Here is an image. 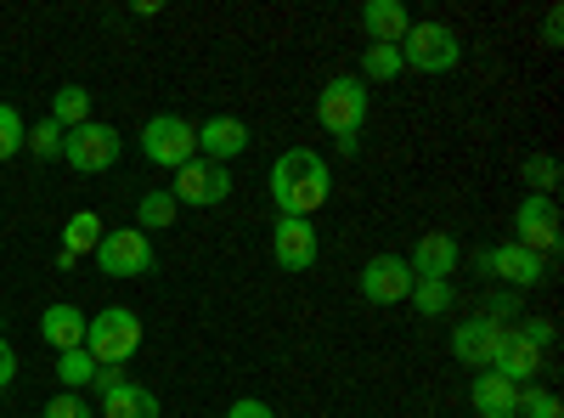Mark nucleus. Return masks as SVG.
Listing matches in <instances>:
<instances>
[{
  "instance_id": "9",
  "label": "nucleus",
  "mask_w": 564,
  "mask_h": 418,
  "mask_svg": "<svg viewBox=\"0 0 564 418\" xmlns=\"http://www.w3.org/2000/svg\"><path fill=\"white\" fill-rule=\"evenodd\" d=\"M513 340V322H491V317H463L457 329H452V356L463 362V367H497V356H502V345Z\"/></svg>"
},
{
  "instance_id": "7",
  "label": "nucleus",
  "mask_w": 564,
  "mask_h": 418,
  "mask_svg": "<svg viewBox=\"0 0 564 418\" xmlns=\"http://www.w3.org/2000/svg\"><path fill=\"white\" fill-rule=\"evenodd\" d=\"M463 63V40L457 29L446 23H412L406 40H401V68H417V74H452Z\"/></svg>"
},
{
  "instance_id": "8",
  "label": "nucleus",
  "mask_w": 564,
  "mask_h": 418,
  "mask_svg": "<svg viewBox=\"0 0 564 418\" xmlns=\"http://www.w3.org/2000/svg\"><path fill=\"white\" fill-rule=\"evenodd\" d=\"M119 153H124V136L102 119H85L79 130L63 136V164H74L79 175H108L119 164Z\"/></svg>"
},
{
  "instance_id": "3",
  "label": "nucleus",
  "mask_w": 564,
  "mask_h": 418,
  "mask_svg": "<svg viewBox=\"0 0 564 418\" xmlns=\"http://www.w3.org/2000/svg\"><path fill=\"white\" fill-rule=\"evenodd\" d=\"M367 108H372V90L356 74H334L316 90V119H322V130L334 136V142H339V136H361Z\"/></svg>"
},
{
  "instance_id": "36",
  "label": "nucleus",
  "mask_w": 564,
  "mask_h": 418,
  "mask_svg": "<svg viewBox=\"0 0 564 418\" xmlns=\"http://www.w3.org/2000/svg\"><path fill=\"white\" fill-rule=\"evenodd\" d=\"M119 385H124V367H97V379H90V390H97V401H102V396H113Z\"/></svg>"
},
{
  "instance_id": "26",
  "label": "nucleus",
  "mask_w": 564,
  "mask_h": 418,
  "mask_svg": "<svg viewBox=\"0 0 564 418\" xmlns=\"http://www.w3.org/2000/svg\"><path fill=\"white\" fill-rule=\"evenodd\" d=\"M520 175H525L531 199H553V193H558V181H564V170H558L553 153H531V159L520 164Z\"/></svg>"
},
{
  "instance_id": "2",
  "label": "nucleus",
  "mask_w": 564,
  "mask_h": 418,
  "mask_svg": "<svg viewBox=\"0 0 564 418\" xmlns=\"http://www.w3.org/2000/svg\"><path fill=\"white\" fill-rule=\"evenodd\" d=\"M85 351L97 356V367H124L141 351V317L130 306H108L85 322Z\"/></svg>"
},
{
  "instance_id": "22",
  "label": "nucleus",
  "mask_w": 564,
  "mask_h": 418,
  "mask_svg": "<svg viewBox=\"0 0 564 418\" xmlns=\"http://www.w3.org/2000/svg\"><path fill=\"white\" fill-rule=\"evenodd\" d=\"M52 125H63V130H79L85 119H90V90L85 85H63V90H52V114H45Z\"/></svg>"
},
{
  "instance_id": "32",
  "label": "nucleus",
  "mask_w": 564,
  "mask_h": 418,
  "mask_svg": "<svg viewBox=\"0 0 564 418\" xmlns=\"http://www.w3.org/2000/svg\"><path fill=\"white\" fill-rule=\"evenodd\" d=\"M513 329H520V340H525V345H536L542 356H547V351L558 345V329H553L547 317H525V322H513Z\"/></svg>"
},
{
  "instance_id": "29",
  "label": "nucleus",
  "mask_w": 564,
  "mask_h": 418,
  "mask_svg": "<svg viewBox=\"0 0 564 418\" xmlns=\"http://www.w3.org/2000/svg\"><path fill=\"white\" fill-rule=\"evenodd\" d=\"M513 418H564V401L553 390H542V385H525L520 390V412Z\"/></svg>"
},
{
  "instance_id": "5",
  "label": "nucleus",
  "mask_w": 564,
  "mask_h": 418,
  "mask_svg": "<svg viewBox=\"0 0 564 418\" xmlns=\"http://www.w3.org/2000/svg\"><path fill=\"white\" fill-rule=\"evenodd\" d=\"M153 260H159V249H153V238L141 226H108L102 244H97V266H102V277H113V283L148 277Z\"/></svg>"
},
{
  "instance_id": "33",
  "label": "nucleus",
  "mask_w": 564,
  "mask_h": 418,
  "mask_svg": "<svg viewBox=\"0 0 564 418\" xmlns=\"http://www.w3.org/2000/svg\"><path fill=\"white\" fill-rule=\"evenodd\" d=\"M480 317H491V322H508V317H520V294L513 289H497L491 300H486V311Z\"/></svg>"
},
{
  "instance_id": "12",
  "label": "nucleus",
  "mask_w": 564,
  "mask_h": 418,
  "mask_svg": "<svg viewBox=\"0 0 564 418\" xmlns=\"http://www.w3.org/2000/svg\"><path fill=\"white\" fill-rule=\"evenodd\" d=\"M513 244L531 249V255H542V260H553V255H558V204L525 193V204L513 210Z\"/></svg>"
},
{
  "instance_id": "21",
  "label": "nucleus",
  "mask_w": 564,
  "mask_h": 418,
  "mask_svg": "<svg viewBox=\"0 0 564 418\" xmlns=\"http://www.w3.org/2000/svg\"><path fill=\"white\" fill-rule=\"evenodd\" d=\"M102 215L97 210H79V215H68V226H63V249L79 260V255H97V244H102Z\"/></svg>"
},
{
  "instance_id": "28",
  "label": "nucleus",
  "mask_w": 564,
  "mask_h": 418,
  "mask_svg": "<svg viewBox=\"0 0 564 418\" xmlns=\"http://www.w3.org/2000/svg\"><path fill=\"white\" fill-rule=\"evenodd\" d=\"M23 142H29L23 114H18L12 103H0V159H18V153H23Z\"/></svg>"
},
{
  "instance_id": "19",
  "label": "nucleus",
  "mask_w": 564,
  "mask_h": 418,
  "mask_svg": "<svg viewBox=\"0 0 564 418\" xmlns=\"http://www.w3.org/2000/svg\"><path fill=\"white\" fill-rule=\"evenodd\" d=\"M542 367H547V356L536 351V345H525L520 340V329H513V340L502 345V356H497V367H491V374H502L508 385H536V374H542Z\"/></svg>"
},
{
  "instance_id": "23",
  "label": "nucleus",
  "mask_w": 564,
  "mask_h": 418,
  "mask_svg": "<svg viewBox=\"0 0 564 418\" xmlns=\"http://www.w3.org/2000/svg\"><path fill=\"white\" fill-rule=\"evenodd\" d=\"M175 215H181V204L170 199V187H159V193H141V204H135V226L148 232H164V226H175Z\"/></svg>"
},
{
  "instance_id": "27",
  "label": "nucleus",
  "mask_w": 564,
  "mask_h": 418,
  "mask_svg": "<svg viewBox=\"0 0 564 418\" xmlns=\"http://www.w3.org/2000/svg\"><path fill=\"white\" fill-rule=\"evenodd\" d=\"M406 300H412V311H417V317H446V311H452V300H457V289H452V283H435V277H417Z\"/></svg>"
},
{
  "instance_id": "35",
  "label": "nucleus",
  "mask_w": 564,
  "mask_h": 418,
  "mask_svg": "<svg viewBox=\"0 0 564 418\" xmlns=\"http://www.w3.org/2000/svg\"><path fill=\"white\" fill-rule=\"evenodd\" d=\"M12 379H18V351H12L7 334H0V390H12Z\"/></svg>"
},
{
  "instance_id": "1",
  "label": "nucleus",
  "mask_w": 564,
  "mask_h": 418,
  "mask_svg": "<svg viewBox=\"0 0 564 418\" xmlns=\"http://www.w3.org/2000/svg\"><path fill=\"white\" fill-rule=\"evenodd\" d=\"M265 187H271L276 215L311 221L327 199H334V170H327V159H322L316 148H289V153H276V164H271V175H265Z\"/></svg>"
},
{
  "instance_id": "17",
  "label": "nucleus",
  "mask_w": 564,
  "mask_h": 418,
  "mask_svg": "<svg viewBox=\"0 0 564 418\" xmlns=\"http://www.w3.org/2000/svg\"><path fill=\"white\" fill-rule=\"evenodd\" d=\"M85 322H90V317H85L79 306H68V300H57V306H45V311H40V340H45V345H52L57 356H63V351H74V345H85Z\"/></svg>"
},
{
  "instance_id": "13",
  "label": "nucleus",
  "mask_w": 564,
  "mask_h": 418,
  "mask_svg": "<svg viewBox=\"0 0 564 418\" xmlns=\"http://www.w3.org/2000/svg\"><path fill=\"white\" fill-rule=\"evenodd\" d=\"M271 255H276L282 271H311L316 255H322L316 226L300 221V215H276V226H271Z\"/></svg>"
},
{
  "instance_id": "30",
  "label": "nucleus",
  "mask_w": 564,
  "mask_h": 418,
  "mask_svg": "<svg viewBox=\"0 0 564 418\" xmlns=\"http://www.w3.org/2000/svg\"><path fill=\"white\" fill-rule=\"evenodd\" d=\"M63 125H52V119H40L34 130H29V142L23 148H34V159H63Z\"/></svg>"
},
{
  "instance_id": "37",
  "label": "nucleus",
  "mask_w": 564,
  "mask_h": 418,
  "mask_svg": "<svg viewBox=\"0 0 564 418\" xmlns=\"http://www.w3.org/2000/svg\"><path fill=\"white\" fill-rule=\"evenodd\" d=\"M558 40H564V12L553 7V12L542 18V45H558Z\"/></svg>"
},
{
  "instance_id": "34",
  "label": "nucleus",
  "mask_w": 564,
  "mask_h": 418,
  "mask_svg": "<svg viewBox=\"0 0 564 418\" xmlns=\"http://www.w3.org/2000/svg\"><path fill=\"white\" fill-rule=\"evenodd\" d=\"M226 418H276V412H271L260 396H238V401L226 407Z\"/></svg>"
},
{
  "instance_id": "16",
  "label": "nucleus",
  "mask_w": 564,
  "mask_h": 418,
  "mask_svg": "<svg viewBox=\"0 0 564 418\" xmlns=\"http://www.w3.org/2000/svg\"><path fill=\"white\" fill-rule=\"evenodd\" d=\"M406 29H412L406 0H367V7H361V34H367V45H401Z\"/></svg>"
},
{
  "instance_id": "15",
  "label": "nucleus",
  "mask_w": 564,
  "mask_h": 418,
  "mask_svg": "<svg viewBox=\"0 0 564 418\" xmlns=\"http://www.w3.org/2000/svg\"><path fill=\"white\" fill-rule=\"evenodd\" d=\"M457 260H463V249H457L452 232H423V238L412 244V255H406L412 277H435V283H452Z\"/></svg>"
},
{
  "instance_id": "25",
  "label": "nucleus",
  "mask_w": 564,
  "mask_h": 418,
  "mask_svg": "<svg viewBox=\"0 0 564 418\" xmlns=\"http://www.w3.org/2000/svg\"><path fill=\"white\" fill-rule=\"evenodd\" d=\"M401 74V45H367L361 52V85H390Z\"/></svg>"
},
{
  "instance_id": "20",
  "label": "nucleus",
  "mask_w": 564,
  "mask_h": 418,
  "mask_svg": "<svg viewBox=\"0 0 564 418\" xmlns=\"http://www.w3.org/2000/svg\"><path fill=\"white\" fill-rule=\"evenodd\" d=\"M102 418H164V407H159V396L148 390V385H135V379H124L113 396H102V407H97Z\"/></svg>"
},
{
  "instance_id": "14",
  "label": "nucleus",
  "mask_w": 564,
  "mask_h": 418,
  "mask_svg": "<svg viewBox=\"0 0 564 418\" xmlns=\"http://www.w3.org/2000/svg\"><path fill=\"white\" fill-rule=\"evenodd\" d=\"M238 153H249V125L238 114H215L198 125V159L209 164H231Z\"/></svg>"
},
{
  "instance_id": "4",
  "label": "nucleus",
  "mask_w": 564,
  "mask_h": 418,
  "mask_svg": "<svg viewBox=\"0 0 564 418\" xmlns=\"http://www.w3.org/2000/svg\"><path fill=\"white\" fill-rule=\"evenodd\" d=\"M475 271H486L491 283H502L513 294H525V289H542L553 277V260H542L520 244H491V249H475Z\"/></svg>"
},
{
  "instance_id": "6",
  "label": "nucleus",
  "mask_w": 564,
  "mask_h": 418,
  "mask_svg": "<svg viewBox=\"0 0 564 418\" xmlns=\"http://www.w3.org/2000/svg\"><path fill=\"white\" fill-rule=\"evenodd\" d=\"M141 153H148V164L159 170H181L198 159V125L181 119V114H153L148 125H141Z\"/></svg>"
},
{
  "instance_id": "24",
  "label": "nucleus",
  "mask_w": 564,
  "mask_h": 418,
  "mask_svg": "<svg viewBox=\"0 0 564 418\" xmlns=\"http://www.w3.org/2000/svg\"><path fill=\"white\" fill-rule=\"evenodd\" d=\"M57 379H63V390L85 396V390H90V379H97V356H90L85 345L63 351V356H57Z\"/></svg>"
},
{
  "instance_id": "10",
  "label": "nucleus",
  "mask_w": 564,
  "mask_h": 418,
  "mask_svg": "<svg viewBox=\"0 0 564 418\" xmlns=\"http://www.w3.org/2000/svg\"><path fill=\"white\" fill-rule=\"evenodd\" d=\"M170 199L175 204H193V210H215V204L231 199V170L226 164H209V159L181 164L175 181H170Z\"/></svg>"
},
{
  "instance_id": "31",
  "label": "nucleus",
  "mask_w": 564,
  "mask_h": 418,
  "mask_svg": "<svg viewBox=\"0 0 564 418\" xmlns=\"http://www.w3.org/2000/svg\"><path fill=\"white\" fill-rule=\"evenodd\" d=\"M40 418H97V407H90L85 396H74V390H63V396H52L40 407Z\"/></svg>"
},
{
  "instance_id": "38",
  "label": "nucleus",
  "mask_w": 564,
  "mask_h": 418,
  "mask_svg": "<svg viewBox=\"0 0 564 418\" xmlns=\"http://www.w3.org/2000/svg\"><path fill=\"white\" fill-rule=\"evenodd\" d=\"M334 153H339V159H356V153H361V136H339Z\"/></svg>"
},
{
  "instance_id": "11",
  "label": "nucleus",
  "mask_w": 564,
  "mask_h": 418,
  "mask_svg": "<svg viewBox=\"0 0 564 418\" xmlns=\"http://www.w3.org/2000/svg\"><path fill=\"white\" fill-rule=\"evenodd\" d=\"M412 266L401 260V255H372L361 271H356V289H361V300H372V306H401L406 294H412Z\"/></svg>"
},
{
  "instance_id": "18",
  "label": "nucleus",
  "mask_w": 564,
  "mask_h": 418,
  "mask_svg": "<svg viewBox=\"0 0 564 418\" xmlns=\"http://www.w3.org/2000/svg\"><path fill=\"white\" fill-rule=\"evenodd\" d=\"M468 401H475V412H480V418H513V412H520V385H508L502 374L480 367L475 385H468Z\"/></svg>"
}]
</instances>
